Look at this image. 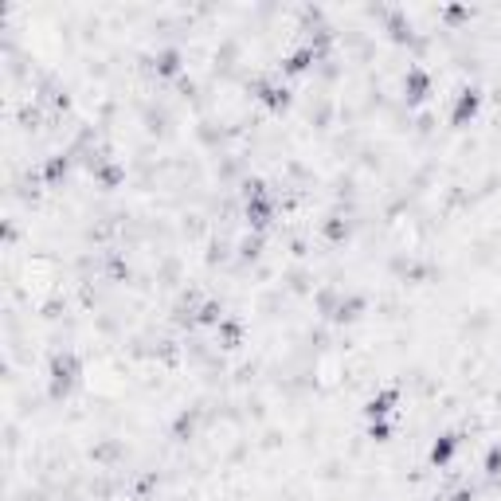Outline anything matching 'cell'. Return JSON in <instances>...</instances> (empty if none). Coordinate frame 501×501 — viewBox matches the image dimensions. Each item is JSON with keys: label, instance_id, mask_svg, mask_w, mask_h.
<instances>
[{"label": "cell", "instance_id": "5b68a950", "mask_svg": "<svg viewBox=\"0 0 501 501\" xmlns=\"http://www.w3.org/2000/svg\"><path fill=\"white\" fill-rule=\"evenodd\" d=\"M454 447H458V435H442L435 447H431V462L435 466H442V462H451V454H454Z\"/></svg>", "mask_w": 501, "mask_h": 501}, {"label": "cell", "instance_id": "ba28073f", "mask_svg": "<svg viewBox=\"0 0 501 501\" xmlns=\"http://www.w3.org/2000/svg\"><path fill=\"white\" fill-rule=\"evenodd\" d=\"M239 337H243L239 321H220V341L227 345V349H235V345H239Z\"/></svg>", "mask_w": 501, "mask_h": 501}, {"label": "cell", "instance_id": "277c9868", "mask_svg": "<svg viewBox=\"0 0 501 501\" xmlns=\"http://www.w3.org/2000/svg\"><path fill=\"white\" fill-rule=\"evenodd\" d=\"M391 407H396V391H380V396H372V400H368L365 411H368L372 419H384Z\"/></svg>", "mask_w": 501, "mask_h": 501}, {"label": "cell", "instance_id": "8992f818", "mask_svg": "<svg viewBox=\"0 0 501 501\" xmlns=\"http://www.w3.org/2000/svg\"><path fill=\"white\" fill-rule=\"evenodd\" d=\"M255 90H258V98H263L267 106H274V110H278V106H286V98H290L282 86H274V83H258Z\"/></svg>", "mask_w": 501, "mask_h": 501}, {"label": "cell", "instance_id": "30bf717a", "mask_svg": "<svg viewBox=\"0 0 501 501\" xmlns=\"http://www.w3.org/2000/svg\"><path fill=\"white\" fill-rule=\"evenodd\" d=\"M98 181L106 184V188H114V184L122 181V169L118 165H106V169H98Z\"/></svg>", "mask_w": 501, "mask_h": 501}, {"label": "cell", "instance_id": "8fae6325", "mask_svg": "<svg viewBox=\"0 0 501 501\" xmlns=\"http://www.w3.org/2000/svg\"><path fill=\"white\" fill-rule=\"evenodd\" d=\"M325 235H329L333 243H337V239H345V235H349V223H341L337 216H333V220L325 223Z\"/></svg>", "mask_w": 501, "mask_h": 501}, {"label": "cell", "instance_id": "3957f363", "mask_svg": "<svg viewBox=\"0 0 501 501\" xmlns=\"http://www.w3.org/2000/svg\"><path fill=\"white\" fill-rule=\"evenodd\" d=\"M404 90H407V98H411V102H419V98H427V90H431L427 71H419V67H411V71H407V79H404Z\"/></svg>", "mask_w": 501, "mask_h": 501}, {"label": "cell", "instance_id": "9c48e42d", "mask_svg": "<svg viewBox=\"0 0 501 501\" xmlns=\"http://www.w3.org/2000/svg\"><path fill=\"white\" fill-rule=\"evenodd\" d=\"M176 67H181V51H161L157 55V71L161 74H176Z\"/></svg>", "mask_w": 501, "mask_h": 501}, {"label": "cell", "instance_id": "7c38bea8", "mask_svg": "<svg viewBox=\"0 0 501 501\" xmlns=\"http://www.w3.org/2000/svg\"><path fill=\"white\" fill-rule=\"evenodd\" d=\"M486 474H501V447H493L486 454Z\"/></svg>", "mask_w": 501, "mask_h": 501}, {"label": "cell", "instance_id": "52a82bcc", "mask_svg": "<svg viewBox=\"0 0 501 501\" xmlns=\"http://www.w3.org/2000/svg\"><path fill=\"white\" fill-rule=\"evenodd\" d=\"M314 59H318V51H314V48H302V51H294L290 59H286V71H290V74H302V71H306V67H309V63H314Z\"/></svg>", "mask_w": 501, "mask_h": 501}, {"label": "cell", "instance_id": "7a4b0ae2", "mask_svg": "<svg viewBox=\"0 0 501 501\" xmlns=\"http://www.w3.org/2000/svg\"><path fill=\"white\" fill-rule=\"evenodd\" d=\"M478 106H482V94H478V90H462V94H458V102H454L451 122H454V125H466V122H470V118L478 114Z\"/></svg>", "mask_w": 501, "mask_h": 501}, {"label": "cell", "instance_id": "6da1fadb", "mask_svg": "<svg viewBox=\"0 0 501 501\" xmlns=\"http://www.w3.org/2000/svg\"><path fill=\"white\" fill-rule=\"evenodd\" d=\"M74 376H79V360H74L71 353L51 360V391H55V396H67L71 384H74Z\"/></svg>", "mask_w": 501, "mask_h": 501}]
</instances>
